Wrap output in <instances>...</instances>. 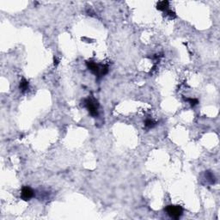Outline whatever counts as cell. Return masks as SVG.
Masks as SVG:
<instances>
[{"mask_svg": "<svg viewBox=\"0 0 220 220\" xmlns=\"http://www.w3.org/2000/svg\"><path fill=\"white\" fill-rule=\"evenodd\" d=\"M84 105L86 107V109L89 110V114L92 115V116L96 117L98 115V111H97V109H98V103L97 102H95L91 99H86L84 101Z\"/></svg>", "mask_w": 220, "mask_h": 220, "instance_id": "3957f363", "label": "cell"}, {"mask_svg": "<svg viewBox=\"0 0 220 220\" xmlns=\"http://www.w3.org/2000/svg\"><path fill=\"white\" fill-rule=\"evenodd\" d=\"M169 1H167V0L160 1V2H158V4H157V9H158V10L165 11V10H169Z\"/></svg>", "mask_w": 220, "mask_h": 220, "instance_id": "5b68a950", "label": "cell"}, {"mask_svg": "<svg viewBox=\"0 0 220 220\" xmlns=\"http://www.w3.org/2000/svg\"><path fill=\"white\" fill-rule=\"evenodd\" d=\"M156 125H157V123H156L154 120H146L145 122H144V126H145V127H147V128H152V127H154Z\"/></svg>", "mask_w": 220, "mask_h": 220, "instance_id": "52a82bcc", "label": "cell"}, {"mask_svg": "<svg viewBox=\"0 0 220 220\" xmlns=\"http://www.w3.org/2000/svg\"><path fill=\"white\" fill-rule=\"evenodd\" d=\"M186 100H187L188 103H190V105H191L192 107L196 106V105L199 103V101H198L197 99H195V98H187Z\"/></svg>", "mask_w": 220, "mask_h": 220, "instance_id": "ba28073f", "label": "cell"}, {"mask_svg": "<svg viewBox=\"0 0 220 220\" xmlns=\"http://www.w3.org/2000/svg\"><path fill=\"white\" fill-rule=\"evenodd\" d=\"M166 212L169 217H171L175 219H178L181 218V216L183 213V209L180 206H174V205H169L166 207Z\"/></svg>", "mask_w": 220, "mask_h": 220, "instance_id": "7a4b0ae2", "label": "cell"}, {"mask_svg": "<svg viewBox=\"0 0 220 220\" xmlns=\"http://www.w3.org/2000/svg\"><path fill=\"white\" fill-rule=\"evenodd\" d=\"M86 65H87V67L89 68V70H90L97 77L104 76L109 71V66L108 65H97L93 61H88L86 63Z\"/></svg>", "mask_w": 220, "mask_h": 220, "instance_id": "6da1fadb", "label": "cell"}, {"mask_svg": "<svg viewBox=\"0 0 220 220\" xmlns=\"http://www.w3.org/2000/svg\"><path fill=\"white\" fill-rule=\"evenodd\" d=\"M19 88H20V89L22 91V92H25V91L28 89V82L26 79L22 78V79L21 80Z\"/></svg>", "mask_w": 220, "mask_h": 220, "instance_id": "8992f818", "label": "cell"}, {"mask_svg": "<svg viewBox=\"0 0 220 220\" xmlns=\"http://www.w3.org/2000/svg\"><path fill=\"white\" fill-rule=\"evenodd\" d=\"M58 64H59V61H58V60L56 59V58H54V65H57Z\"/></svg>", "mask_w": 220, "mask_h": 220, "instance_id": "9c48e42d", "label": "cell"}, {"mask_svg": "<svg viewBox=\"0 0 220 220\" xmlns=\"http://www.w3.org/2000/svg\"><path fill=\"white\" fill-rule=\"evenodd\" d=\"M21 196H22V199L23 200H28L34 196V191L28 187H24L22 189Z\"/></svg>", "mask_w": 220, "mask_h": 220, "instance_id": "277c9868", "label": "cell"}]
</instances>
